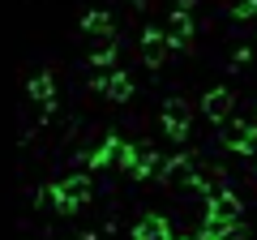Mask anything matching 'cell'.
<instances>
[{"instance_id": "obj_1", "label": "cell", "mask_w": 257, "mask_h": 240, "mask_svg": "<svg viewBox=\"0 0 257 240\" xmlns=\"http://www.w3.org/2000/svg\"><path fill=\"white\" fill-rule=\"evenodd\" d=\"M90 197H94V185H90V176H82V172H73V176H64L60 185H52L56 214H77Z\"/></svg>"}, {"instance_id": "obj_2", "label": "cell", "mask_w": 257, "mask_h": 240, "mask_svg": "<svg viewBox=\"0 0 257 240\" xmlns=\"http://www.w3.org/2000/svg\"><path fill=\"white\" fill-rule=\"evenodd\" d=\"M231 107H236V90H231V86H214V90L202 94V111H206V120H214V125L231 120Z\"/></svg>"}, {"instance_id": "obj_3", "label": "cell", "mask_w": 257, "mask_h": 240, "mask_svg": "<svg viewBox=\"0 0 257 240\" xmlns=\"http://www.w3.org/2000/svg\"><path fill=\"white\" fill-rule=\"evenodd\" d=\"M206 219L214 223H240V197L231 189H219V193L206 197Z\"/></svg>"}, {"instance_id": "obj_4", "label": "cell", "mask_w": 257, "mask_h": 240, "mask_svg": "<svg viewBox=\"0 0 257 240\" xmlns=\"http://www.w3.org/2000/svg\"><path fill=\"white\" fill-rule=\"evenodd\" d=\"M163 133L172 142L189 138V103H184V99H167L163 103Z\"/></svg>"}, {"instance_id": "obj_5", "label": "cell", "mask_w": 257, "mask_h": 240, "mask_svg": "<svg viewBox=\"0 0 257 240\" xmlns=\"http://www.w3.org/2000/svg\"><path fill=\"white\" fill-rule=\"evenodd\" d=\"M124 146H128V142H120L116 133H107V138H103L94 150H86L82 159H86V167H94V172H99V167H116L120 155H124Z\"/></svg>"}, {"instance_id": "obj_6", "label": "cell", "mask_w": 257, "mask_h": 240, "mask_svg": "<svg viewBox=\"0 0 257 240\" xmlns=\"http://www.w3.org/2000/svg\"><path fill=\"white\" fill-rule=\"evenodd\" d=\"M163 39H167V47H189V39H193V18H189V9H176L172 18H167Z\"/></svg>"}, {"instance_id": "obj_7", "label": "cell", "mask_w": 257, "mask_h": 240, "mask_svg": "<svg viewBox=\"0 0 257 240\" xmlns=\"http://www.w3.org/2000/svg\"><path fill=\"white\" fill-rule=\"evenodd\" d=\"M30 99L43 107V116H56V82H52V73H35L30 77Z\"/></svg>"}, {"instance_id": "obj_8", "label": "cell", "mask_w": 257, "mask_h": 240, "mask_svg": "<svg viewBox=\"0 0 257 240\" xmlns=\"http://www.w3.org/2000/svg\"><path fill=\"white\" fill-rule=\"evenodd\" d=\"M167 52H172V47H167V39H163V30H146V35H142V65H163L167 60Z\"/></svg>"}, {"instance_id": "obj_9", "label": "cell", "mask_w": 257, "mask_h": 240, "mask_svg": "<svg viewBox=\"0 0 257 240\" xmlns=\"http://www.w3.org/2000/svg\"><path fill=\"white\" fill-rule=\"evenodd\" d=\"M248 133H253V125H248V120H223V125H219L223 150H240V155H244V142H248Z\"/></svg>"}, {"instance_id": "obj_10", "label": "cell", "mask_w": 257, "mask_h": 240, "mask_svg": "<svg viewBox=\"0 0 257 240\" xmlns=\"http://www.w3.org/2000/svg\"><path fill=\"white\" fill-rule=\"evenodd\" d=\"M94 86H99L111 103H124L128 94H133V77H128V73H107V77H99Z\"/></svg>"}, {"instance_id": "obj_11", "label": "cell", "mask_w": 257, "mask_h": 240, "mask_svg": "<svg viewBox=\"0 0 257 240\" xmlns=\"http://www.w3.org/2000/svg\"><path fill=\"white\" fill-rule=\"evenodd\" d=\"M133 240H167V219L163 214H142L133 223Z\"/></svg>"}, {"instance_id": "obj_12", "label": "cell", "mask_w": 257, "mask_h": 240, "mask_svg": "<svg viewBox=\"0 0 257 240\" xmlns=\"http://www.w3.org/2000/svg\"><path fill=\"white\" fill-rule=\"evenodd\" d=\"M90 65H94V69H107V65H116V39H111V35L94 39V47H90Z\"/></svg>"}, {"instance_id": "obj_13", "label": "cell", "mask_w": 257, "mask_h": 240, "mask_svg": "<svg viewBox=\"0 0 257 240\" xmlns=\"http://www.w3.org/2000/svg\"><path fill=\"white\" fill-rule=\"evenodd\" d=\"M82 30L86 35H111V13H103V9H94V13H86V22H82Z\"/></svg>"}, {"instance_id": "obj_14", "label": "cell", "mask_w": 257, "mask_h": 240, "mask_svg": "<svg viewBox=\"0 0 257 240\" xmlns=\"http://www.w3.org/2000/svg\"><path fill=\"white\" fill-rule=\"evenodd\" d=\"M189 5H197V0H180V9H189Z\"/></svg>"}]
</instances>
